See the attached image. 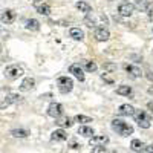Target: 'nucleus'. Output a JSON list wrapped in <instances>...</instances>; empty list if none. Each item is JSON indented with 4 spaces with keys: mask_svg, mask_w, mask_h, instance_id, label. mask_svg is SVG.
Returning a JSON list of instances; mask_svg holds the SVG:
<instances>
[{
    "mask_svg": "<svg viewBox=\"0 0 153 153\" xmlns=\"http://www.w3.org/2000/svg\"><path fill=\"white\" fill-rule=\"evenodd\" d=\"M112 129L117 132V133H120L121 136H129V135H132L133 133V127L130 126V124H127V123H124L123 120H120V118H115V120H112Z\"/></svg>",
    "mask_w": 153,
    "mask_h": 153,
    "instance_id": "f257e3e1",
    "label": "nucleus"
},
{
    "mask_svg": "<svg viewBox=\"0 0 153 153\" xmlns=\"http://www.w3.org/2000/svg\"><path fill=\"white\" fill-rule=\"evenodd\" d=\"M58 89L61 94H68L74 89V81L69 76H60L58 78Z\"/></svg>",
    "mask_w": 153,
    "mask_h": 153,
    "instance_id": "f03ea898",
    "label": "nucleus"
},
{
    "mask_svg": "<svg viewBox=\"0 0 153 153\" xmlns=\"http://www.w3.org/2000/svg\"><path fill=\"white\" fill-rule=\"evenodd\" d=\"M135 3H130V2H121L118 5V14L123 16V17H130L135 11Z\"/></svg>",
    "mask_w": 153,
    "mask_h": 153,
    "instance_id": "7ed1b4c3",
    "label": "nucleus"
},
{
    "mask_svg": "<svg viewBox=\"0 0 153 153\" xmlns=\"http://www.w3.org/2000/svg\"><path fill=\"white\" fill-rule=\"evenodd\" d=\"M23 74L25 72L19 65H11L5 69V76H8L9 80H16V78H19V76H22Z\"/></svg>",
    "mask_w": 153,
    "mask_h": 153,
    "instance_id": "20e7f679",
    "label": "nucleus"
},
{
    "mask_svg": "<svg viewBox=\"0 0 153 153\" xmlns=\"http://www.w3.org/2000/svg\"><path fill=\"white\" fill-rule=\"evenodd\" d=\"M86 23H87V26H97V25H106L107 23V17L106 16H103V14H101V16H95V14H92V12H91V14H89V17L86 19Z\"/></svg>",
    "mask_w": 153,
    "mask_h": 153,
    "instance_id": "39448f33",
    "label": "nucleus"
},
{
    "mask_svg": "<svg viewBox=\"0 0 153 153\" xmlns=\"http://www.w3.org/2000/svg\"><path fill=\"white\" fill-rule=\"evenodd\" d=\"M135 120H136L139 127H143V129H150V118H149V115L146 112L135 113Z\"/></svg>",
    "mask_w": 153,
    "mask_h": 153,
    "instance_id": "423d86ee",
    "label": "nucleus"
},
{
    "mask_svg": "<svg viewBox=\"0 0 153 153\" xmlns=\"http://www.w3.org/2000/svg\"><path fill=\"white\" fill-rule=\"evenodd\" d=\"M61 113H63V106L60 103H51L49 107H48V115L51 118H60L61 117Z\"/></svg>",
    "mask_w": 153,
    "mask_h": 153,
    "instance_id": "0eeeda50",
    "label": "nucleus"
},
{
    "mask_svg": "<svg viewBox=\"0 0 153 153\" xmlns=\"http://www.w3.org/2000/svg\"><path fill=\"white\" fill-rule=\"evenodd\" d=\"M94 37H95V40H97V42H107L109 38H110V32H109L104 26H100V28L95 29Z\"/></svg>",
    "mask_w": 153,
    "mask_h": 153,
    "instance_id": "6e6552de",
    "label": "nucleus"
},
{
    "mask_svg": "<svg viewBox=\"0 0 153 153\" xmlns=\"http://www.w3.org/2000/svg\"><path fill=\"white\" fill-rule=\"evenodd\" d=\"M0 20H2L3 25H9L16 20V11L12 9H3L2 11V16H0Z\"/></svg>",
    "mask_w": 153,
    "mask_h": 153,
    "instance_id": "1a4fd4ad",
    "label": "nucleus"
},
{
    "mask_svg": "<svg viewBox=\"0 0 153 153\" xmlns=\"http://www.w3.org/2000/svg\"><path fill=\"white\" fill-rule=\"evenodd\" d=\"M124 71L129 74L132 78H139V76L143 75V72H141V69H139L138 66H135V65H124Z\"/></svg>",
    "mask_w": 153,
    "mask_h": 153,
    "instance_id": "9d476101",
    "label": "nucleus"
},
{
    "mask_svg": "<svg viewBox=\"0 0 153 153\" xmlns=\"http://www.w3.org/2000/svg\"><path fill=\"white\" fill-rule=\"evenodd\" d=\"M109 143V138L106 135H97V136H92L91 139H89V144L91 146H106Z\"/></svg>",
    "mask_w": 153,
    "mask_h": 153,
    "instance_id": "9b49d317",
    "label": "nucleus"
},
{
    "mask_svg": "<svg viewBox=\"0 0 153 153\" xmlns=\"http://www.w3.org/2000/svg\"><path fill=\"white\" fill-rule=\"evenodd\" d=\"M69 72H71L78 81H84V72H83V69L80 68V65H72V66L69 68Z\"/></svg>",
    "mask_w": 153,
    "mask_h": 153,
    "instance_id": "f8f14e48",
    "label": "nucleus"
},
{
    "mask_svg": "<svg viewBox=\"0 0 153 153\" xmlns=\"http://www.w3.org/2000/svg\"><path fill=\"white\" fill-rule=\"evenodd\" d=\"M120 115H123V117H135V107L130 106V104H121L120 109H118Z\"/></svg>",
    "mask_w": 153,
    "mask_h": 153,
    "instance_id": "ddd939ff",
    "label": "nucleus"
},
{
    "mask_svg": "<svg viewBox=\"0 0 153 153\" xmlns=\"http://www.w3.org/2000/svg\"><path fill=\"white\" fill-rule=\"evenodd\" d=\"M34 86H35V80L31 78V76H28V78H25V80L22 81L20 91H22V92H28V91H31V89H34Z\"/></svg>",
    "mask_w": 153,
    "mask_h": 153,
    "instance_id": "4468645a",
    "label": "nucleus"
},
{
    "mask_svg": "<svg viewBox=\"0 0 153 153\" xmlns=\"http://www.w3.org/2000/svg\"><path fill=\"white\" fill-rule=\"evenodd\" d=\"M75 8L78 9L80 12H84V14H91V12H92V6L89 5L87 2H83V0L76 2V3H75Z\"/></svg>",
    "mask_w": 153,
    "mask_h": 153,
    "instance_id": "2eb2a0df",
    "label": "nucleus"
},
{
    "mask_svg": "<svg viewBox=\"0 0 153 153\" xmlns=\"http://www.w3.org/2000/svg\"><path fill=\"white\" fill-rule=\"evenodd\" d=\"M25 28L28 31H38L40 29V22L35 20V19H28L25 22Z\"/></svg>",
    "mask_w": 153,
    "mask_h": 153,
    "instance_id": "dca6fc26",
    "label": "nucleus"
},
{
    "mask_svg": "<svg viewBox=\"0 0 153 153\" xmlns=\"http://www.w3.org/2000/svg\"><path fill=\"white\" fill-rule=\"evenodd\" d=\"M51 138H52L54 141H66L68 135H66V132L63 129H57V130L52 132V136H51Z\"/></svg>",
    "mask_w": 153,
    "mask_h": 153,
    "instance_id": "f3484780",
    "label": "nucleus"
},
{
    "mask_svg": "<svg viewBox=\"0 0 153 153\" xmlns=\"http://www.w3.org/2000/svg\"><path fill=\"white\" fill-rule=\"evenodd\" d=\"M69 37L74 38V40H83V38H84V32H83L80 28H71Z\"/></svg>",
    "mask_w": 153,
    "mask_h": 153,
    "instance_id": "a211bd4d",
    "label": "nucleus"
},
{
    "mask_svg": "<svg viewBox=\"0 0 153 153\" xmlns=\"http://www.w3.org/2000/svg\"><path fill=\"white\" fill-rule=\"evenodd\" d=\"M78 133L86 136V138H92L94 136V129H92V127H89V126H81L78 129Z\"/></svg>",
    "mask_w": 153,
    "mask_h": 153,
    "instance_id": "6ab92c4d",
    "label": "nucleus"
},
{
    "mask_svg": "<svg viewBox=\"0 0 153 153\" xmlns=\"http://www.w3.org/2000/svg\"><path fill=\"white\" fill-rule=\"evenodd\" d=\"M35 9L38 14H42V16H49L51 14V6L46 5V3H42V5H35Z\"/></svg>",
    "mask_w": 153,
    "mask_h": 153,
    "instance_id": "aec40b11",
    "label": "nucleus"
},
{
    "mask_svg": "<svg viewBox=\"0 0 153 153\" xmlns=\"http://www.w3.org/2000/svg\"><path fill=\"white\" fill-rule=\"evenodd\" d=\"M117 94H118V95H123V97H129V95L132 94V87L123 84V86H120V87L117 89Z\"/></svg>",
    "mask_w": 153,
    "mask_h": 153,
    "instance_id": "412c9836",
    "label": "nucleus"
},
{
    "mask_svg": "<svg viewBox=\"0 0 153 153\" xmlns=\"http://www.w3.org/2000/svg\"><path fill=\"white\" fill-rule=\"evenodd\" d=\"M11 135L14 138H26L29 133H28V130H25V129H12Z\"/></svg>",
    "mask_w": 153,
    "mask_h": 153,
    "instance_id": "4be33fe9",
    "label": "nucleus"
},
{
    "mask_svg": "<svg viewBox=\"0 0 153 153\" xmlns=\"http://www.w3.org/2000/svg\"><path fill=\"white\" fill-rule=\"evenodd\" d=\"M149 2H147V0H136V2H135V8L138 9V11H147L149 9Z\"/></svg>",
    "mask_w": 153,
    "mask_h": 153,
    "instance_id": "5701e85b",
    "label": "nucleus"
},
{
    "mask_svg": "<svg viewBox=\"0 0 153 153\" xmlns=\"http://www.w3.org/2000/svg\"><path fill=\"white\" fill-rule=\"evenodd\" d=\"M84 69H86L87 72H95V71L98 69V66H97V63H95V61L87 60V61H84Z\"/></svg>",
    "mask_w": 153,
    "mask_h": 153,
    "instance_id": "b1692460",
    "label": "nucleus"
},
{
    "mask_svg": "<svg viewBox=\"0 0 153 153\" xmlns=\"http://www.w3.org/2000/svg\"><path fill=\"white\" fill-rule=\"evenodd\" d=\"M130 147H132L135 152H141L143 149H146V147H144V144H143L141 141H139V139H133V141L130 143Z\"/></svg>",
    "mask_w": 153,
    "mask_h": 153,
    "instance_id": "393cba45",
    "label": "nucleus"
},
{
    "mask_svg": "<svg viewBox=\"0 0 153 153\" xmlns=\"http://www.w3.org/2000/svg\"><path fill=\"white\" fill-rule=\"evenodd\" d=\"M74 120L76 123H92V118L91 117H86V115H76Z\"/></svg>",
    "mask_w": 153,
    "mask_h": 153,
    "instance_id": "a878e982",
    "label": "nucleus"
},
{
    "mask_svg": "<svg viewBox=\"0 0 153 153\" xmlns=\"http://www.w3.org/2000/svg\"><path fill=\"white\" fill-rule=\"evenodd\" d=\"M57 120H58V118H57ZM57 124H60L61 127H71V126H72V120H71V118H63V120H58Z\"/></svg>",
    "mask_w": 153,
    "mask_h": 153,
    "instance_id": "bb28decb",
    "label": "nucleus"
},
{
    "mask_svg": "<svg viewBox=\"0 0 153 153\" xmlns=\"http://www.w3.org/2000/svg\"><path fill=\"white\" fill-rule=\"evenodd\" d=\"M11 103H12V100H11V95H6V97H3L2 103H0V107H2V109H5V107H8V106H9Z\"/></svg>",
    "mask_w": 153,
    "mask_h": 153,
    "instance_id": "cd10ccee",
    "label": "nucleus"
},
{
    "mask_svg": "<svg viewBox=\"0 0 153 153\" xmlns=\"http://www.w3.org/2000/svg\"><path fill=\"white\" fill-rule=\"evenodd\" d=\"M92 153H107V149L104 146H95L92 149Z\"/></svg>",
    "mask_w": 153,
    "mask_h": 153,
    "instance_id": "c85d7f7f",
    "label": "nucleus"
},
{
    "mask_svg": "<svg viewBox=\"0 0 153 153\" xmlns=\"http://www.w3.org/2000/svg\"><path fill=\"white\" fill-rule=\"evenodd\" d=\"M11 100H12V103H19V101L22 100V97L19 94H11Z\"/></svg>",
    "mask_w": 153,
    "mask_h": 153,
    "instance_id": "c756f323",
    "label": "nucleus"
},
{
    "mask_svg": "<svg viewBox=\"0 0 153 153\" xmlns=\"http://www.w3.org/2000/svg\"><path fill=\"white\" fill-rule=\"evenodd\" d=\"M147 14H149V17H150V19H153V3H150V5H149Z\"/></svg>",
    "mask_w": 153,
    "mask_h": 153,
    "instance_id": "7c9ffc66",
    "label": "nucleus"
},
{
    "mask_svg": "<svg viewBox=\"0 0 153 153\" xmlns=\"http://www.w3.org/2000/svg\"><path fill=\"white\" fill-rule=\"evenodd\" d=\"M104 69H107V71H110V72H112V71H115V66H113V65H106V66H104Z\"/></svg>",
    "mask_w": 153,
    "mask_h": 153,
    "instance_id": "2f4dec72",
    "label": "nucleus"
},
{
    "mask_svg": "<svg viewBox=\"0 0 153 153\" xmlns=\"http://www.w3.org/2000/svg\"><path fill=\"white\" fill-rule=\"evenodd\" d=\"M147 109H149V110H150V112L153 113V101H150V103L147 104Z\"/></svg>",
    "mask_w": 153,
    "mask_h": 153,
    "instance_id": "473e14b6",
    "label": "nucleus"
},
{
    "mask_svg": "<svg viewBox=\"0 0 153 153\" xmlns=\"http://www.w3.org/2000/svg\"><path fill=\"white\" fill-rule=\"evenodd\" d=\"M146 150H147L149 153H153V144H150V146H147V147H146Z\"/></svg>",
    "mask_w": 153,
    "mask_h": 153,
    "instance_id": "72a5a7b5",
    "label": "nucleus"
},
{
    "mask_svg": "<svg viewBox=\"0 0 153 153\" xmlns=\"http://www.w3.org/2000/svg\"><path fill=\"white\" fill-rule=\"evenodd\" d=\"M147 78H149L150 81H153V74H152V72H149V75H147Z\"/></svg>",
    "mask_w": 153,
    "mask_h": 153,
    "instance_id": "f704fd0d",
    "label": "nucleus"
},
{
    "mask_svg": "<svg viewBox=\"0 0 153 153\" xmlns=\"http://www.w3.org/2000/svg\"><path fill=\"white\" fill-rule=\"evenodd\" d=\"M147 92H149L150 95H153V86H150V87L147 89Z\"/></svg>",
    "mask_w": 153,
    "mask_h": 153,
    "instance_id": "c9c22d12",
    "label": "nucleus"
},
{
    "mask_svg": "<svg viewBox=\"0 0 153 153\" xmlns=\"http://www.w3.org/2000/svg\"><path fill=\"white\" fill-rule=\"evenodd\" d=\"M32 3H40V2H43V0H31Z\"/></svg>",
    "mask_w": 153,
    "mask_h": 153,
    "instance_id": "e433bc0d",
    "label": "nucleus"
}]
</instances>
